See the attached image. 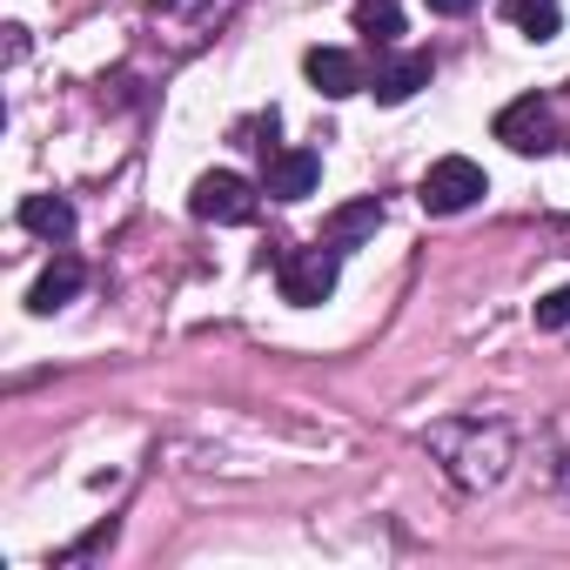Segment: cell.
<instances>
[{"instance_id": "cell-1", "label": "cell", "mask_w": 570, "mask_h": 570, "mask_svg": "<svg viewBox=\"0 0 570 570\" xmlns=\"http://www.w3.org/2000/svg\"><path fill=\"white\" fill-rule=\"evenodd\" d=\"M430 456L443 463V476L456 483V490H497L503 476H510V463H517V430L510 423H483V416H443V423H430Z\"/></svg>"}, {"instance_id": "cell-2", "label": "cell", "mask_w": 570, "mask_h": 570, "mask_svg": "<svg viewBox=\"0 0 570 570\" xmlns=\"http://www.w3.org/2000/svg\"><path fill=\"white\" fill-rule=\"evenodd\" d=\"M336 275H343V248L323 242V248H296V255H282L275 262V282H282V303H296V309H316L336 296Z\"/></svg>"}, {"instance_id": "cell-3", "label": "cell", "mask_w": 570, "mask_h": 570, "mask_svg": "<svg viewBox=\"0 0 570 570\" xmlns=\"http://www.w3.org/2000/svg\"><path fill=\"white\" fill-rule=\"evenodd\" d=\"M483 195H490V175H483L470 155L430 161V175H423V188H416V202H423L430 215H463V208H476Z\"/></svg>"}, {"instance_id": "cell-4", "label": "cell", "mask_w": 570, "mask_h": 570, "mask_svg": "<svg viewBox=\"0 0 570 570\" xmlns=\"http://www.w3.org/2000/svg\"><path fill=\"white\" fill-rule=\"evenodd\" d=\"M497 141H503L510 155H543V148H557V115H550V101H543V95H517V101L497 115Z\"/></svg>"}, {"instance_id": "cell-5", "label": "cell", "mask_w": 570, "mask_h": 570, "mask_svg": "<svg viewBox=\"0 0 570 570\" xmlns=\"http://www.w3.org/2000/svg\"><path fill=\"white\" fill-rule=\"evenodd\" d=\"M188 208H195V222H215V228H235V222H248V215H255V188H248L242 175H228V168H215V175H202V181H195V195H188Z\"/></svg>"}, {"instance_id": "cell-6", "label": "cell", "mask_w": 570, "mask_h": 570, "mask_svg": "<svg viewBox=\"0 0 570 570\" xmlns=\"http://www.w3.org/2000/svg\"><path fill=\"white\" fill-rule=\"evenodd\" d=\"M316 181H323L316 148H282V155H268V175H262V188L275 202H303V195H316Z\"/></svg>"}, {"instance_id": "cell-7", "label": "cell", "mask_w": 570, "mask_h": 570, "mask_svg": "<svg viewBox=\"0 0 570 570\" xmlns=\"http://www.w3.org/2000/svg\"><path fill=\"white\" fill-rule=\"evenodd\" d=\"M81 282H88L81 255H55V262L35 275V289H28V309H35V316H55V309H68V303L81 296Z\"/></svg>"}, {"instance_id": "cell-8", "label": "cell", "mask_w": 570, "mask_h": 570, "mask_svg": "<svg viewBox=\"0 0 570 570\" xmlns=\"http://www.w3.org/2000/svg\"><path fill=\"white\" fill-rule=\"evenodd\" d=\"M303 75L316 81V95H330V101H343V95H363L370 81H363V68H356V55H343V48H309L303 55Z\"/></svg>"}, {"instance_id": "cell-9", "label": "cell", "mask_w": 570, "mask_h": 570, "mask_svg": "<svg viewBox=\"0 0 570 570\" xmlns=\"http://www.w3.org/2000/svg\"><path fill=\"white\" fill-rule=\"evenodd\" d=\"M430 75H436V61H430V55H396V61H383V68H376L370 95H376L383 108H403L416 88H430Z\"/></svg>"}, {"instance_id": "cell-10", "label": "cell", "mask_w": 570, "mask_h": 570, "mask_svg": "<svg viewBox=\"0 0 570 570\" xmlns=\"http://www.w3.org/2000/svg\"><path fill=\"white\" fill-rule=\"evenodd\" d=\"M21 228H28V235H41V242H55V248H61V242H68V235H75V208H68V202H61V195H28V202H21Z\"/></svg>"}, {"instance_id": "cell-11", "label": "cell", "mask_w": 570, "mask_h": 570, "mask_svg": "<svg viewBox=\"0 0 570 570\" xmlns=\"http://www.w3.org/2000/svg\"><path fill=\"white\" fill-rule=\"evenodd\" d=\"M376 228H383V202L370 195V202H350V208H336V215H330V228H323V242H336V248L350 255V248H356V242H370Z\"/></svg>"}, {"instance_id": "cell-12", "label": "cell", "mask_w": 570, "mask_h": 570, "mask_svg": "<svg viewBox=\"0 0 570 570\" xmlns=\"http://www.w3.org/2000/svg\"><path fill=\"white\" fill-rule=\"evenodd\" d=\"M503 21L517 35H530V41H550L563 28V8H557V0H503Z\"/></svg>"}, {"instance_id": "cell-13", "label": "cell", "mask_w": 570, "mask_h": 570, "mask_svg": "<svg viewBox=\"0 0 570 570\" xmlns=\"http://www.w3.org/2000/svg\"><path fill=\"white\" fill-rule=\"evenodd\" d=\"M356 28H363L376 48H390V41L403 35V8H396V0H356Z\"/></svg>"}, {"instance_id": "cell-14", "label": "cell", "mask_w": 570, "mask_h": 570, "mask_svg": "<svg viewBox=\"0 0 570 570\" xmlns=\"http://www.w3.org/2000/svg\"><path fill=\"white\" fill-rule=\"evenodd\" d=\"M537 330H570V282L550 296H537Z\"/></svg>"}, {"instance_id": "cell-15", "label": "cell", "mask_w": 570, "mask_h": 570, "mask_svg": "<svg viewBox=\"0 0 570 570\" xmlns=\"http://www.w3.org/2000/svg\"><path fill=\"white\" fill-rule=\"evenodd\" d=\"M423 8H430V14H470L476 0H423Z\"/></svg>"}]
</instances>
